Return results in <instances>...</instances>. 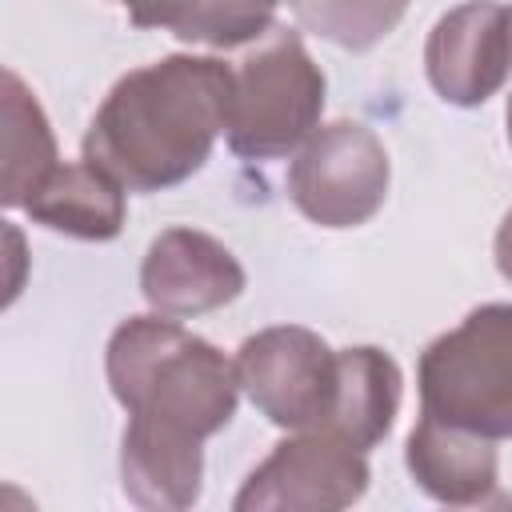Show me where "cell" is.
Segmentation results:
<instances>
[{
    "label": "cell",
    "mask_w": 512,
    "mask_h": 512,
    "mask_svg": "<svg viewBox=\"0 0 512 512\" xmlns=\"http://www.w3.org/2000/svg\"><path fill=\"white\" fill-rule=\"evenodd\" d=\"M108 388L128 412L120 484L136 508L184 512L204 488V440L240 400L236 360L172 316H128L104 352Z\"/></svg>",
    "instance_id": "obj_1"
},
{
    "label": "cell",
    "mask_w": 512,
    "mask_h": 512,
    "mask_svg": "<svg viewBox=\"0 0 512 512\" xmlns=\"http://www.w3.org/2000/svg\"><path fill=\"white\" fill-rule=\"evenodd\" d=\"M420 412L488 440H512V304H480L416 364Z\"/></svg>",
    "instance_id": "obj_3"
},
{
    "label": "cell",
    "mask_w": 512,
    "mask_h": 512,
    "mask_svg": "<svg viewBox=\"0 0 512 512\" xmlns=\"http://www.w3.org/2000/svg\"><path fill=\"white\" fill-rule=\"evenodd\" d=\"M324 72L308 56L304 40L272 24L256 48L236 64V92L228 112V148L244 160L296 156L300 144L320 128Z\"/></svg>",
    "instance_id": "obj_4"
},
{
    "label": "cell",
    "mask_w": 512,
    "mask_h": 512,
    "mask_svg": "<svg viewBox=\"0 0 512 512\" xmlns=\"http://www.w3.org/2000/svg\"><path fill=\"white\" fill-rule=\"evenodd\" d=\"M236 68L216 56H164L112 84L84 132V160L124 192H164L204 168L228 128Z\"/></svg>",
    "instance_id": "obj_2"
},
{
    "label": "cell",
    "mask_w": 512,
    "mask_h": 512,
    "mask_svg": "<svg viewBox=\"0 0 512 512\" xmlns=\"http://www.w3.org/2000/svg\"><path fill=\"white\" fill-rule=\"evenodd\" d=\"M368 460L328 428H300L256 464L236 492V512H336L368 492Z\"/></svg>",
    "instance_id": "obj_7"
},
{
    "label": "cell",
    "mask_w": 512,
    "mask_h": 512,
    "mask_svg": "<svg viewBox=\"0 0 512 512\" xmlns=\"http://www.w3.org/2000/svg\"><path fill=\"white\" fill-rule=\"evenodd\" d=\"M492 252H496V268H500V276H504V280H512V212L500 220Z\"/></svg>",
    "instance_id": "obj_17"
},
{
    "label": "cell",
    "mask_w": 512,
    "mask_h": 512,
    "mask_svg": "<svg viewBox=\"0 0 512 512\" xmlns=\"http://www.w3.org/2000/svg\"><path fill=\"white\" fill-rule=\"evenodd\" d=\"M24 212L76 240H112L124 228V184H116L92 160L56 164V172L32 192Z\"/></svg>",
    "instance_id": "obj_12"
},
{
    "label": "cell",
    "mask_w": 512,
    "mask_h": 512,
    "mask_svg": "<svg viewBox=\"0 0 512 512\" xmlns=\"http://www.w3.org/2000/svg\"><path fill=\"white\" fill-rule=\"evenodd\" d=\"M504 124H508V144H512V96H508V112H504Z\"/></svg>",
    "instance_id": "obj_18"
},
{
    "label": "cell",
    "mask_w": 512,
    "mask_h": 512,
    "mask_svg": "<svg viewBox=\"0 0 512 512\" xmlns=\"http://www.w3.org/2000/svg\"><path fill=\"white\" fill-rule=\"evenodd\" d=\"M412 0H292L296 24L332 40L344 52L376 48L408 12Z\"/></svg>",
    "instance_id": "obj_15"
},
{
    "label": "cell",
    "mask_w": 512,
    "mask_h": 512,
    "mask_svg": "<svg viewBox=\"0 0 512 512\" xmlns=\"http://www.w3.org/2000/svg\"><path fill=\"white\" fill-rule=\"evenodd\" d=\"M340 352H332L312 328L276 324L248 336L236 352V376L248 400L276 428H324L336 396Z\"/></svg>",
    "instance_id": "obj_6"
},
{
    "label": "cell",
    "mask_w": 512,
    "mask_h": 512,
    "mask_svg": "<svg viewBox=\"0 0 512 512\" xmlns=\"http://www.w3.org/2000/svg\"><path fill=\"white\" fill-rule=\"evenodd\" d=\"M4 240H8V256H12V276H8V296H4V304H12L16 300V292H20V264H24V240H20V232L8 224L4 228Z\"/></svg>",
    "instance_id": "obj_16"
},
{
    "label": "cell",
    "mask_w": 512,
    "mask_h": 512,
    "mask_svg": "<svg viewBox=\"0 0 512 512\" xmlns=\"http://www.w3.org/2000/svg\"><path fill=\"white\" fill-rule=\"evenodd\" d=\"M0 136H4V176H0V200L4 208H24L32 192L56 172V136L52 124L32 96V88L4 68L0 80Z\"/></svg>",
    "instance_id": "obj_14"
},
{
    "label": "cell",
    "mask_w": 512,
    "mask_h": 512,
    "mask_svg": "<svg viewBox=\"0 0 512 512\" xmlns=\"http://www.w3.org/2000/svg\"><path fill=\"white\" fill-rule=\"evenodd\" d=\"M248 276L240 260L208 232L168 228L160 232L140 264V292L152 312L188 320L232 304L244 292Z\"/></svg>",
    "instance_id": "obj_9"
},
{
    "label": "cell",
    "mask_w": 512,
    "mask_h": 512,
    "mask_svg": "<svg viewBox=\"0 0 512 512\" xmlns=\"http://www.w3.org/2000/svg\"><path fill=\"white\" fill-rule=\"evenodd\" d=\"M284 0H124L136 28L172 32L184 44L244 48L276 24Z\"/></svg>",
    "instance_id": "obj_13"
},
{
    "label": "cell",
    "mask_w": 512,
    "mask_h": 512,
    "mask_svg": "<svg viewBox=\"0 0 512 512\" xmlns=\"http://www.w3.org/2000/svg\"><path fill=\"white\" fill-rule=\"evenodd\" d=\"M400 364L372 344L360 348H340V368H336V396L328 412V432L344 436L360 452L376 448L400 412Z\"/></svg>",
    "instance_id": "obj_11"
},
{
    "label": "cell",
    "mask_w": 512,
    "mask_h": 512,
    "mask_svg": "<svg viewBox=\"0 0 512 512\" xmlns=\"http://www.w3.org/2000/svg\"><path fill=\"white\" fill-rule=\"evenodd\" d=\"M492 444L496 440L488 436H476L468 428H456L420 412L404 444V464L416 488H424L432 500L456 504V508L484 504L496 492V472H500Z\"/></svg>",
    "instance_id": "obj_10"
},
{
    "label": "cell",
    "mask_w": 512,
    "mask_h": 512,
    "mask_svg": "<svg viewBox=\"0 0 512 512\" xmlns=\"http://www.w3.org/2000/svg\"><path fill=\"white\" fill-rule=\"evenodd\" d=\"M388 180V152L360 120L316 128L288 164V196L320 228H356L372 220L388 200Z\"/></svg>",
    "instance_id": "obj_5"
},
{
    "label": "cell",
    "mask_w": 512,
    "mask_h": 512,
    "mask_svg": "<svg viewBox=\"0 0 512 512\" xmlns=\"http://www.w3.org/2000/svg\"><path fill=\"white\" fill-rule=\"evenodd\" d=\"M424 72L440 100L476 108L512 76V8L464 0L448 8L424 44Z\"/></svg>",
    "instance_id": "obj_8"
}]
</instances>
